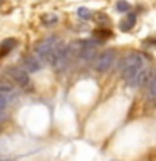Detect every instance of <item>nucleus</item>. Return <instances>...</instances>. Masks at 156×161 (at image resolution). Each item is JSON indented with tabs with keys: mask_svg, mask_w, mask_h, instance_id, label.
<instances>
[{
	"mask_svg": "<svg viewBox=\"0 0 156 161\" xmlns=\"http://www.w3.org/2000/svg\"><path fill=\"white\" fill-rule=\"evenodd\" d=\"M77 15H79V19H91L92 15H91V10L89 8H86V7H81L79 10H77Z\"/></svg>",
	"mask_w": 156,
	"mask_h": 161,
	"instance_id": "11",
	"label": "nucleus"
},
{
	"mask_svg": "<svg viewBox=\"0 0 156 161\" xmlns=\"http://www.w3.org/2000/svg\"><path fill=\"white\" fill-rule=\"evenodd\" d=\"M60 44L59 39L55 37H49V39H44L42 42H39L35 45V57H37L40 62H45L49 64L50 59H52V54L54 50L57 49V45Z\"/></svg>",
	"mask_w": 156,
	"mask_h": 161,
	"instance_id": "2",
	"label": "nucleus"
},
{
	"mask_svg": "<svg viewBox=\"0 0 156 161\" xmlns=\"http://www.w3.org/2000/svg\"><path fill=\"white\" fill-rule=\"evenodd\" d=\"M2 121H5V109L0 111V123H2Z\"/></svg>",
	"mask_w": 156,
	"mask_h": 161,
	"instance_id": "15",
	"label": "nucleus"
},
{
	"mask_svg": "<svg viewBox=\"0 0 156 161\" xmlns=\"http://www.w3.org/2000/svg\"><path fill=\"white\" fill-rule=\"evenodd\" d=\"M113 64H114V52L113 50H106V52H103L98 59H96L94 69L98 70V72H106V70H109L113 67Z\"/></svg>",
	"mask_w": 156,
	"mask_h": 161,
	"instance_id": "3",
	"label": "nucleus"
},
{
	"mask_svg": "<svg viewBox=\"0 0 156 161\" xmlns=\"http://www.w3.org/2000/svg\"><path fill=\"white\" fill-rule=\"evenodd\" d=\"M14 47H15V39H7V40L2 44V47H0V55L7 54L8 50H12Z\"/></svg>",
	"mask_w": 156,
	"mask_h": 161,
	"instance_id": "10",
	"label": "nucleus"
},
{
	"mask_svg": "<svg viewBox=\"0 0 156 161\" xmlns=\"http://www.w3.org/2000/svg\"><path fill=\"white\" fill-rule=\"evenodd\" d=\"M0 94H3L5 97H10V99H14L15 96H17L14 86L10 84L8 80H3V79H0Z\"/></svg>",
	"mask_w": 156,
	"mask_h": 161,
	"instance_id": "7",
	"label": "nucleus"
},
{
	"mask_svg": "<svg viewBox=\"0 0 156 161\" xmlns=\"http://www.w3.org/2000/svg\"><path fill=\"white\" fill-rule=\"evenodd\" d=\"M144 64H146V60L143 55L138 52H133L123 59V62H121V74H123V77L126 80H129L139 69L144 67Z\"/></svg>",
	"mask_w": 156,
	"mask_h": 161,
	"instance_id": "1",
	"label": "nucleus"
},
{
	"mask_svg": "<svg viewBox=\"0 0 156 161\" xmlns=\"http://www.w3.org/2000/svg\"><path fill=\"white\" fill-rule=\"evenodd\" d=\"M148 99L149 101H156V74L153 77H149V86H148Z\"/></svg>",
	"mask_w": 156,
	"mask_h": 161,
	"instance_id": "8",
	"label": "nucleus"
},
{
	"mask_svg": "<svg viewBox=\"0 0 156 161\" xmlns=\"http://www.w3.org/2000/svg\"><path fill=\"white\" fill-rule=\"evenodd\" d=\"M8 74H10V77H12L15 80V84H19L20 87H29V74H27V70H24V69H20V67H12L8 70Z\"/></svg>",
	"mask_w": 156,
	"mask_h": 161,
	"instance_id": "4",
	"label": "nucleus"
},
{
	"mask_svg": "<svg viewBox=\"0 0 156 161\" xmlns=\"http://www.w3.org/2000/svg\"><path fill=\"white\" fill-rule=\"evenodd\" d=\"M24 67L27 69V72H37L40 70V60L35 55H27L24 59Z\"/></svg>",
	"mask_w": 156,
	"mask_h": 161,
	"instance_id": "6",
	"label": "nucleus"
},
{
	"mask_svg": "<svg viewBox=\"0 0 156 161\" xmlns=\"http://www.w3.org/2000/svg\"><path fill=\"white\" fill-rule=\"evenodd\" d=\"M134 22H136V14H128V19H126L124 22H121V30H123V32L131 30V27L134 25Z\"/></svg>",
	"mask_w": 156,
	"mask_h": 161,
	"instance_id": "9",
	"label": "nucleus"
},
{
	"mask_svg": "<svg viewBox=\"0 0 156 161\" xmlns=\"http://www.w3.org/2000/svg\"><path fill=\"white\" fill-rule=\"evenodd\" d=\"M5 106H7V97L3 94H0V111H3Z\"/></svg>",
	"mask_w": 156,
	"mask_h": 161,
	"instance_id": "14",
	"label": "nucleus"
},
{
	"mask_svg": "<svg viewBox=\"0 0 156 161\" xmlns=\"http://www.w3.org/2000/svg\"><path fill=\"white\" fill-rule=\"evenodd\" d=\"M146 80H149V69L148 67H143L136 72L133 77L128 80V84L131 87H141V86L146 84Z\"/></svg>",
	"mask_w": 156,
	"mask_h": 161,
	"instance_id": "5",
	"label": "nucleus"
},
{
	"mask_svg": "<svg viewBox=\"0 0 156 161\" xmlns=\"http://www.w3.org/2000/svg\"><path fill=\"white\" fill-rule=\"evenodd\" d=\"M44 22L45 24H54V22H57V15H54V14H47V15H44Z\"/></svg>",
	"mask_w": 156,
	"mask_h": 161,
	"instance_id": "13",
	"label": "nucleus"
},
{
	"mask_svg": "<svg viewBox=\"0 0 156 161\" xmlns=\"http://www.w3.org/2000/svg\"><path fill=\"white\" fill-rule=\"evenodd\" d=\"M116 8H118L119 12H129L131 5H129L128 2H124V0H119V2L116 3Z\"/></svg>",
	"mask_w": 156,
	"mask_h": 161,
	"instance_id": "12",
	"label": "nucleus"
}]
</instances>
